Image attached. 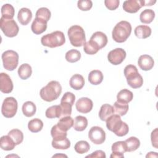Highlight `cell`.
<instances>
[{
	"label": "cell",
	"mask_w": 158,
	"mask_h": 158,
	"mask_svg": "<svg viewBox=\"0 0 158 158\" xmlns=\"http://www.w3.org/2000/svg\"><path fill=\"white\" fill-rule=\"evenodd\" d=\"M106 122L107 128L118 136H125L128 133V125L122 120L120 116L118 114H113Z\"/></svg>",
	"instance_id": "6da1fadb"
},
{
	"label": "cell",
	"mask_w": 158,
	"mask_h": 158,
	"mask_svg": "<svg viewBox=\"0 0 158 158\" xmlns=\"http://www.w3.org/2000/svg\"><path fill=\"white\" fill-rule=\"evenodd\" d=\"M1 12L2 17L6 19H13L15 14V10L11 4H5L2 6Z\"/></svg>",
	"instance_id": "e575fe53"
},
{
	"label": "cell",
	"mask_w": 158,
	"mask_h": 158,
	"mask_svg": "<svg viewBox=\"0 0 158 158\" xmlns=\"http://www.w3.org/2000/svg\"><path fill=\"white\" fill-rule=\"evenodd\" d=\"M0 27L5 36L10 38L17 36L19 28L14 19H6L3 17L0 19Z\"/></svg>",
	"instance_id": "ba28073f"
},
{
	"label": "cell",
	"mask_w": 158,
	"mask_h": 158,
	"mask_svg": "<svg viewBox=\"0 0 158 158\" xmlns=\"http://www.w3.org/2000/svg\"><path fill=\"white\" fill-rule=\"evenodd\" d=\"M106 156L104 151L101 150H97L93 152L92 154L88 155L86 157H101V158H106Z\"/></svg>",
	"instance_id": "c3c4849f"
},
{
	"label": "cell",
	"mask_w": 158,
	"mask_h": 158,
	"mask_svg": "<svg viewBox=\"0 0 158 158\" xmlns=\"http://www.w3.org/2000/svg\"><path fill=\"white\" fill-rule=\"evenodd\" d=\"M75 100V96L74 94H73L71 92H66L64 93L62 98H61L60 102H68L73 106L74 104Z\"/></svg>",
	"instance_id": "f6af8a7d"
},
{
	"label": "cell",
	"mask_w": 158,
	"mask_h": 158,
	"mask_svg": "<svg viewBox=\"0 0 158 158\" xmlns=\"http://www.w3.org/2000/svg\"><path fill=\"white\" fill-rule=\"evenodd\" d=\"M112 153L110 156V158H123L124 153L126 152L125 141H119L114 143L111 147Z\"/></svg>",
	"instance_id": "9a60e30c"
},
{
	"label": "cell",
	"mask_w": 158,
	"mask_h": 158,
	"mask_svg": "<svg viewBox=\"0 0 158 158\" xmlns=\"http://www.w3.org/2000/svg\"><path fill=\"white\" fill-rule=\"evenodd\" d=\"M126 52L122 48H115L110 51L107 55L109 62L115 65L120 64L126 57Z\"/></svg>",
	"instance_id": "8fae6325"
},
{
	"label": "cell",
	"mask_w": 158,
	"mask_h": 158,
	"mask_svg": "<svg viewBox=\"0 0 158 158\" xmlns=\"http://www.w3.org/2000/svg\"><path fill=\"white\" fill-rule=\"evenodd\" d=\"M41 43L44 46L54 48L64 44L65 38L62 31H55L43 36L41 38Z\"/></svg>",
	"instance_id": "5b68a950"
},
{
	"label": "cell",
	"mask_w": 158,
	"mask_h": 158,
	"mask_svg": "<svg viewBox=\"0 0 158 158\" xmlns=\"http://www.w3.org/2000/svg\"><path fill=\"white\" fill-rule=\"evenodd\" d=\"M3 67L9 71H12L17 68L19 63V54L13 50H7L2 54Z\"/></svg>",
	"instance_id": "52a82bcc"
},
{
	"label": "cell",
	"mask_w": 158,
	"mask_h": 158,
	"mask_svg": "<svg viewBox=\"0 0 158 158\" xmlns=\"http://www.w3.org/2000/svg\"><path fill=\"white\" fill-rule=\"evenodd\" d=\"M157 154V152H149L146 156V157H157V156H154V154Z\"/></svg>",
	"instance_id": "f907efd6"
},
{
	"label": "cell",
	"mask_w": 158,
	"mask_h": 158,
	"mask_svg": "<svg viewBox=\"0 0 158 158\" xmlns=\"http://www.w3.org/2000/svg\"><path fill=\"white\" fill-rule=\"evenodd\" d=\"M83 46V50L85 52L89 55L95 54L99 51V50H100L98 45L91 40L86 42Z\"/></svg>",
	"instance_id": "d6a6232c"
},
{
	"label": "cell",
	"mask_w": 158,
	"mask_h": 158,
	"mask_svg": "<svg viewBox=\"0 0 158 158\" xmlns=\"http://www.w3.org/2000/svg\"><path fill=\"white\" fill-rule=\"evenodd\" d=\"M43 127V123L40 118H36L29 121L28 128L32 133H38L40 131Z\"/></svg>",
	"instance_id": "d590c367"
},
{
	"label": "cell",
	"mask_w": 158,
	"mask_h": 158,
	"mask_svg": "<svg viewBox=\"0 0 158 158\" xmlns=\"http://www.w3.org/2000/svg\"><path fill=\"white\" fill-rule=\"evenodd\" d=\"M144 6V0H128L123 2V9L128 13L133 14L137 12Z\"/></svg>",
	"instance_id": "4fadbf2b"
},
{
	"label": "cell",
	"mask_w": 158,
	"mask_h": 158,
	"mask_svg": "<svg viewBox=\"0 0 158 158\" xmlns=\"http://www.w3.org/2000/svg\"><path fill=\"white\" fill-rule=\"evenodd\" d=\"M75 107L79 112L86 114L89 112L93 107V103L91 99L83 97L78 99L75 104Z\"/></svg>",
	"instance_id": "7c38bea8"
},
{
	"label": "cell",
	"mask_w": 158,
	"mask_h": 158,
	"mask_svg": "<svg viewBox=\"0 0 158 158\" xmlns=\"http://www.w3.org/2000/svg\"><path fill=\"white\" fill-rule=\"evenodd\" d=\"M52 146L57 149H67L70 146V141L67 137L59 139H52Z\"/></svg>",
	"instance_id": "836d02e7"
},
{
	"label": "cell",
	"mask_w": 158,
	"mask_h": 158,
	"mask_svg": "<svg viewBox=\"0 0 158 158\" xmlns=\"http://www.w3.org/2000/svg\"><path fill=\"white\" fill-rule=\"evenodd\" d=\"M93 2L91 0H79L77 2V7L83 11H87L91 9Z\"/></svg>",
	"instance_id": "ee69618b"
},
{
	"label": "cell",
	"mask_w": 158,
	"mask_h": 158,
	"mask_svg": "<svg viewBox=\"0 0 158 158\" xmlns=\"http://www.w3.org/2000/svg\"><path fill=\"white\" fill-rule=\"evenodd\" d=\"M106 7L110 10H114L118 8L120 1L119 0H106L104 1Z\"/></svg>",
	"instance_id": "bcb514c9"
},
{
	"label": "cell",
	"mask_w": 158,
	"mask_h": 158,
	"mask_svg": "<svg viewBox=\"0 0 158 158\" xmlns=\"http://www.w3.org/2000/svg\"><path fill=\"white\" fill-rule=\"evenodd\" d=\"M155 17V12L152 9H144L141 12L139 15L141 22L146 24L151 23Z\"/></svg>",
	"instance_id": "f1b7e54d"
},
{
	"label": "cell",
	"mask_w": 158,
	"mask_h": 158,
	"mask_svg": "<svg viewBox=\"0 0 158 158\" xmlns=\"http://www.w3.org/2000/svg\"><path fill=\"white\" fill-rule=\"evenodd\" d=\"M88 79L91 84L98 85L102 81L103 74L99 70H93L89 72Z\"/></svg>",
	"instance_id": "d4e9b609"
},
{
	"label": "cell",
	"mask_w": 158,
	"mask_h": 158,
	"mask_svg": "<svg viewBox=\"0 0 158 158\" xmlns=\"http://www.w3.org/2000/svg\"><path fill=\"white\" fill-rule=\"evenodd\" d=\"M57 156H64V157H67V156H65V155H59V154H56V155H54V156H53V157H57Z\"/></svg>",
	"instance_id": "816d5d0a"
},
{
	"label": "cell",
	"mask_w": 158,
	"mask_h": 158,
	"mask_svg": "<svg viewBox=\"0 0 158 158\" xmlns=\"http://www.w3.org/2000/svg\"><path fill=\"white\" fill-rule=\"evenodd\" d=\"M67 35L71 44L75 47H81L86 43L85 31L80 25H75L70 27Z\"/></svg>",
	"instance_id": "8992f818"
},
{
	"label": "cell",
	"mask_w": 158,
	"mask_h": 158,
	"mask_svg": "<svg viewBox=\"0 0 158 158\" xmlns=\"http://www.w3.org/2000/svg\"><path fill=\"white\" fill-rule=\"evenodd\" d=\"M138 64L141 70L148 71L153 68L154 65V60L151 56L143 54L139 56L138 60Z\"/></svg>",
	"instance_id": "2e32d148"
},
{
	"label": "cell",
	"mask_w": 158,
	"mask_h": 158,
	"mask_svg": "<svg viewBox=\"0 0 158 158\" xmlns=\"http://www.w3.org/2000/svg\"><path fill=\"white\" fill-rule=\"evenodd\" d=\"M69 84L71 88L75 90L81 89L85 85V79L80 74H74L70 79Z\"/></svg>",
	"instance_id": "ffe728a7"
},
{
	"label": "cell",
	"mask_w": 158,
	"mask_h": 158,
	"mask_svg": "<svg viewBox=\"0 0 158 158\" xmlns=\"http://www.w3.org/2000/svg\"><path fill=\"white\" fill-rule=\"evenodd\" d=\"M131 32V25L126 20H122L114 27L112 32L113 40L117 43H123L130 36Z\"/></svg>",
	"instance_id": "3957f363"
},
{
	"label": "cell",
	"mask_w": 158,
	"mask_h": 158,
	"mask_svg": "<svg viewBox=\"0 0 158 158\" xmlns=\"http://www.w3.org/2000/svg\"><path fill=\"white\" fill-rule=\"evenodd\" d=\"M90 40L94 41L98 45L100 49L105 47L108 41L106 35L102 31H96L94 33L90 38Z\"/></svg>",
	"instance_id": "d6986e66"
},
{
	"label": "cell",
	"mask_w": 158,
	"mask_h": 158,
	"mask_svg": "<svg viewBox=\"0 0 158 158\" xmlns=\"http://www.w3.org/2000/svg\"><path fill=\"white\" fill-rule=\"evenodd\" d=\"M19 77L22 80H27L31 75L32 69L28 64H22L18 69Z\"/></svg>",
	"instance_id": "f546056e"
},
{
	"label": "cell",
	"mask_w": 158,
	"mask_h": 158,
	"mask_svg": "<svg viewBox=\"0 0 158 158\" xmlns=\"http://www.w3.org/2000/svg\"><path fill=\"white\" fill-rule=\"evenodd\" d=\"M51 135L53 139H59L67 137V133L60 129L58 126L56 125H54L51 130Z\"/></svg>",
	"instance_id": "60d3db41"
},
{
	"label": "cell",
	"mask_w": 158,
	"mask_h": 158,
	"mask_svg": "<svg viewBox=\"0 0 158 158\" xmlns=\"http://www.w3.org/2000/svg\"><path fill=\"white\" fill-rule=\"evenodd\" d=\"M18 103L13 97H7L3 101L1 107V112L6 118H12L17 113Z\"/></svg>",
	"instance_id": "9c48e42d"
},
{
	"label": "cell",
	"mask_w": 158,
	"mask_h": 158,
	"mask_svg": "<svg viewBox=\"0 0 158 158\" xmlns=\"http://www.w3.org/2000/svg\"><path fill=\"white\" fill-rule=\"evenodd\" d=\"M47 22L44 20L35 17L31 26L33 33L35 35H40L44 32L47 28Z\"/></svg>",
	"instance_id": "e0dca14e"
},
{
	"label": "cell",
	"mask_w": 158,
	"mask_h": 158,
	"mask_svg": "<svg viewBox=\"0 0 158 158\" xmlns=\"http://www.w3.org/2000/svg\"><path fill=\"white\" fill-rule=\"evenodd\" d=\"M87 126L88 120L85 117L78 115L75 118L73 127L76 131H82L86 128Z\"/></svg>",
	"instance_id": "484cf974"
},
{
	"label": "cell",
	"mask_w": 158,
	"mask_h": 158,
	"mask_svg": "<svg viewBox=\"0 0 158 158\" xmlns=\"http://www.w3.org/2000/svg\"><path fill=\"white\" fill-rule=\"evenodd\" d=\"M22 112L23 115L27 117H32L36 111L35 104L31 101H27L22 106Z\"/></svg>",
	"instance_id": "4dcf8cb0"
},
{
	"label": "cell",
	"mask_w": 158,
	"mask_h": 158,
	"mask_svg": "<svg viewBox=\"0 0 158 158\" xmlns=\"http://www.w3.org/2000/svg\"><path fill=\"white\" fill-rule=\"evenodd\" d=\"M62 92V86L57 81H51L47 85L43 87L40 95L41 99L47 102H52L57 99Z\"/></svg>",
	"instance_id": "7a4b0ae2"
},
{
	"label": "cell",
	"mask_w": 158,
	"mask_h": 158,
	"mask_svg": "<svg viewBox=\"0 0 158 158\" xmlns=\"http://www.w3.org/2000/svg\"><path fill=\"white\" fill-rule=\"evenodd\" d=\"M135 35L140 39H145L151 35V28L148 25H141L137 26L135 29Z\"/></svg>",
	"instance_id": "44dd1931"
},
{
	"label": "cell",
	"mask_w": 158,
	"mask_h": 158,
	"mask_svg": "<svg viewBox=\"0 0 158 158\" xmlns=\"http://www.w3.org/2000/svg\"><path fill=\"white\" fill-rule=\"evenodd\" d=\"M17 19L21 25H27L32 19L31 11L26 7L21 8L18 12Z\"/></svg>",
	"instance_id": "ac0fdd59"
},
{
	"label": "cell",
	"mask_w": 158,
	"mask_h": 158,
	"mask_svg": "<svg viewBox=\"0 0 158 158\" xmlns=\"http://www.w3.org/2000/svg\"><path fill=\"white\" fill-rule=\"evenodd\" d=\"M156 2V1H144V6H151L153 4H154Z\"/></svg>",
	"instance_id": "681fc988"
},
{
	"label": "cell",
	"mask_w": 158,
	"mask_h": 158,
	"mask_svg": "<svg viewBox=\"0 0 158 158\" xmlns=\"http://www.w3.org/2000/svg\"><path fill=\"white\" fill-rule=\"evenodd\" d=\"M16 144L12 138L7 135L2 136L0 139L1 148L5 151H11L15 148Z\"/></svg>",
	"instance_id": "cb8c5ba5"
},
{
	"label": "cell",
	"mask_w": 158,
	"mask_h": 158,
	"mask_svg": "<svg viewBox=\"0 0 158 158\" xmlns=\"http://www.w3.org/2000/svg\"><path fill=\"white\" fill-rule=\"evenodd\" d=\"M51 11L46 7H41L36 12V17L40 18L48 22L51 18Z\"/></svg>",
	"instance_id": "b9f144b4"
},
{
	"label": "cell",
	"mask_w": 158,
	"mask_h": 158,
	"mask_svg": "<svg viewBox=\"0 0 158 158\" xmlns=\"http://www.w3.org/2000/svg\"><path fill=\"white\" fill-rule=\"evenodd\" d=\"M14 85L10 77L6 73H0V90L3 93H10L13 90Z\"/></svg>",
	"instance_id": "5bb4252c"
},
{
	"label": "cell",
	"mask_w": 158,
	"mask_h": 158,
	"mask_svg": "<svg viewBox=\"0 0 158 158\" xmlns=\"http://www.w3.org/2000/svg\"><path fill=\"white\" fill-rule=\"evenodd\" d=\"M113 108L114 110V113L119 115L120 116H123L127 113L129 109V106L128 104L122 103L116 101L114 104Z\"/></svg>",
	"instance_id": "8d00e7d4"
},
{
	"label": "cell",
	"mask_w": 158,
	"mask_h": 158,
	"mask_svg": "<svg viewBox=\"0 0 158 158\" xmlns=\"http://www.w3.org/2000/svg\"><path fill=\"white\" fill-rule=\"evenodd\" d=\"M46 117L49 118H60L61 116V108L60 105H54L47 109L45 112Z\"/></svg>",
	"instance_id": "1f68e13d"
},
{
	"label": "cell",
	"mask_w": 158,
	"mask_h": 158,
	"mask_svg": "<svg viewBox=\"0 0 158 158\" xmlns=\"http://www.w3.org/2000/svg\"><path fill=\"white\" fill-rule=\"evenodd\" d=\"M133 98V93L128 89H123L120 90L117 95V101L122 103L128 104Z\"/></svg>",
	"instance_id": "603a6c76"
},
{
	"label": "cell",
	"mask_w": 158,
	"mask_h": 158,
	"mask_svg": "<svg viewBox=\"0 0 158 158\" xmlns=\"http://www.w3.org/2000/svg\"><path fill=\"white\" fill-rule=\"evenodd\" d=\"M65 59L67 62L74 63L78 61L81 58V53L76 49H70L65 54Z\"/></svg>",
	"instance_id": "74e56055"
},
{
	"label": "cell",
	"mask_w": 158,
	"mask_h": 158,
	"mask_svg": "<svg viewBox=\"0 0 158 158\" xmlns=\"http://www.w3.org/2000/svg\"><path fill=\"white\" fill-rule=\"evenodd\" d=\"M151 143L152 146H154L155 148L157 149V128H155L151 133Z\"/></svg>",
	"instance_id": "7dc6e473"
},
{
	"label": "cell",
	"mask_w": 158,
	"mask_h": 158,
	"mask_svg": "<svg viewBox=\"0 0 158 158\" xmlns=\"http://www.w3.org/2000/svg\"><path fill=\"white\" fill-rule=\"evenodd\" d=\"M114 114L113 106L109 104H103L99 110V117L102 121H106L107 119Z\"/></svg>",
	"instance_id": "7402d4cb"
},
{
	"label": "cell",
	"mask_w": 158,
	"mask_h": 158,
	"mask_svg": "<svg viewBox=\"0 0 158 158\" xmlns=\"http://www.w3.org/2000/svg\"><path fill=\"white\" fill-rule=\"evenodd\" d=\"M88 138L95 144H101L106 139V133L104 130L98 126L91 127L88 132Z\"/></svg>",
	"instance_id": "30bf717a"
},
{
	"label": "cell",
	"mask_w": 158,
	"mask_h": 158,
	"mask_svg": "<svg viewBox=\"0 0 158 158\" xmlns=\"http://www.w3.org/2000/svg\"><path fill=\"white\" fill-rule=\"evenodd\" d=\"M74 149L77 153L80 154H82L86 153L89 150L90 146H89V144L86 141L81 140L78 141L75 144Z\"/></svg>",
	"instance_id": "ab89813d"
},
{
	"label": "cell",
	"mask_w": 158,
	"mask_h": 158,
	"mask_svg": "<svg viewBox=\"0 0 158 158\" xmlns=\"http://www.w3.org/2000/svg\"><path fill=\"white\" fill-rule=\"evenodd\" d=\"M125 141L126 152H133L139 148L140 146V141L136 137L131 136L127 139Z\"/></svg>",
	"instance_id": "83f0119b"
},
{
	"label": "cell",
	"mask_w": 158,
	"mask_h": 158,
	"mask_svg": "<svg viewBox=\"0 0 158 158\" xmlns=\"http://www.w3.org/2000/svg\"><path fill=\"white\" fill-rule=\"evenodd\" d=\"M8 135L12 138L16 145H19L22 143L23 140V134L22 131L19 129L11 130L9 131Z\"/></svg>",
	"instance_id": "f35d334b"
},
{
	"label": "cell",
	"mask_w": 158,
	"mask_h": 158,
	"mask_svg": "<svg viewBox=\"0 0 158 158\" xmlns=\"http://www.w3.org/2000/svg\"><path fill=\"white\" fill-rule=\"evenodd\" d=\"M60 106L61 108L60 118L66 117V116H70L72 114V104L65 102H60Z\"/></svg>",
	"instance_id": "7bdbcfd3"
},
{
	"label": "cell",
	"mask_w": 158,
	"mask_h": 158,
	"mask_svg": "<svg viewBox=\"0 0 158 158\" xmlns=\"http://www.w3.org/2000/svg\"><path fill=\"white\" fill-rule=\"evenodd\" d=\"M124 75L128 85L132 88H140L143 84V78L134 65L129 64L125 67Z\"/></svg>",
	"instance_id": "277c9868"
},
{
	"label": "cell",
	"mask_w": 158,
	"mask_h": 158,
	"mask_svg": "<svg viewBox=\"0 0 158 158\" xmlns=\"http://www.w3.org/2000/svg\"><path fill=\"white\" fill-rule=\"evenodd\" d=\"M73 125V120L70 116H66L59 119L57 123L58 127L64 131H67Z\"/></svg>",
	"instance_id": "4316f807"
}]
</instances>
